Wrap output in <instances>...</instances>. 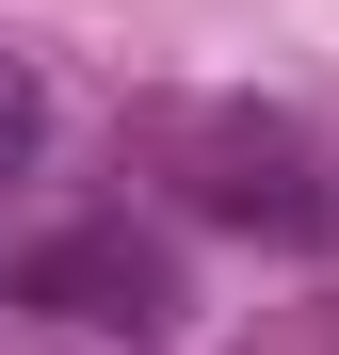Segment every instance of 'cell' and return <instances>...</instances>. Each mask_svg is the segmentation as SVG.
I'll list each match as a JSON object with an SVG mask.
<instances>
[{
	"instance_id": "obj_1",
	"label": "cell",
	"mask_w": 339,
	"mask_h": 355,
	"mask_svg": "<svg viewBox=\"0 0 339 355\" xmlns=\"http://www.w3.org/2000/svg\"><path fill=\"white\" fill-rule=\"evenodd\" d=\"M194 210L226 226H275V243H339V162L291 130V113H194Z\"/></svg>"
},
{
	"instance_id": "obj_2",
	"label": "cell",
	"mask_w": 339,
	"mask_h": 355,
	"mask_svg": "<svg viewBox=\"0 0 339 355\" xmlns=\"http://www.w3.org/2000/svg\"><path fill=\"white\" fill-rule=\"evenodd\" d=\"M17 307L81 323V339H162L178 323V259H162L146 226H65V243L17 259Z\"/></svg>"
},
{
	"instance_id": "obj_3",
	"label": "cell",
	"mask_w": 339,
	"mask_h": 355,
	"mask_svg": "<svg viewBox=\"0 0 339 355\" xmlns=\"http://www.w3.org/2000/svg\"><path fill=\"white\" fill-rule=\"evenodd\" d=\"M33 146H49V81H33V49L0 33V178H17Z\"/></svg>"
}]
</instances>
